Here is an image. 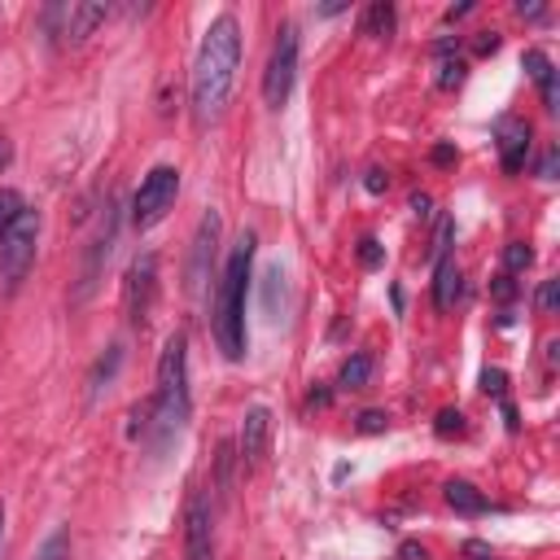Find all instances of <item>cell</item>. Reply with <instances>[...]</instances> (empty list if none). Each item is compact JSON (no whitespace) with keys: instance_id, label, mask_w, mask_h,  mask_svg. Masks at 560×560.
Instances as JSON below:
<instances>
[{"instance_id":"d590c367","label":"cell","mask_w":560,"mask_h":560,"mask_svg":"<svg viewBox=\"0 0 560 560\" xmlns=\"http://www.w3.org/2000/svg\"><path fill=\"white\" fill-rule=\"evenodd\" d=\"M433 162H442V166H446V162H455V153L442 144V149H433Z\"/></svg>"},{"instance_id":"44dd1931","label":"cell","mask_w":560,"mask_h":560,"mask_svg":"<svg viewBox=\"0 0 560 560\" xmlns=\"http://www.w3.org/2000/svg\"><path fill=\"white\" fill-rule=\"evenodd\" d=\"M118 359H122V350H118V346H109V354H101V359H96V368H92V381H88V385H92V398H96V394H101V385L114 376Z\"/></svg>"},{"instance_id":"4fadbf2b","label":"cell","mask_w":560,"mask_h":560,"mask_svg":"<svg viewBox=\"0 0 560 560\" xmlns=\"http://www.w3.org/2000/svg\"><path fill=\"white\" fill-rule=\"evenodd\" d=\"M57 13L66 18L61 35L79 44V39H88V35H92V26H96V22H105V13H109V9H105V4H61Z\"/></svg>"},{"instance_id":"7a4b0ae2","label":"cell","mask_w":560,"mask_h":560,"mask_svg":"<svg viewBox=\"0 0 560 560\" xmlns=\"http://www.w3.org/2000/svg\"><path fill=\"white\" fill-rule=\"evenodd\" d=\"M188 411H192V394H188V337L171 332L166 346H162V359H158L153 402L144 407V416H149L144 438H153V446H166L188 424Z\"/></svg>"},{"instance_id":"5bb4252c","label":"cell","mask_w":560,"mask_h":560,"mask_svg":"<svg viewBox=\"0 0 560 560\" xmlns=\"http://www.w3.org/2000/svg\"><path fill=\"white\" fill-rule=\"evenodd\" d=\"M442 494H446V503L459 512V516H481L490 503H486V494L472 486V481H459V477H451L446 486H442Z\"/></svg>"},{"instance_id":"277c9868","label":"cell","mask_w":560,"mask_h":560,"mask_svg":"<svg viewBox=\"0 0 560 560\" xmlns=\"http://www.w3.org/2000/svg\"><path fill=\"white\" fill-rule=\"evenodd\" d=\"M35 245H39V214L22 210L0 232V293H18V284L26 280V271L35 262Z\"/></svg>"},{"instance_id":"e0dca14e","label":"cell","mask_w":560,"mask_h":560,"mask_svg":"<svg viewBox=\"0 0 560 560\" xmlns=\"http://www.w3.org/2000/svg\"><path fill=\"white\" fill-rule=\"evenodd\" d=\"M363 31H368V35H376V39H385V35L394 31V4L376 0V4L363 13Z\"/></svg>"},{"instance_id":"52a82bcc","label":"cell","mask_w":560,"mask_h":560,"mask_svg":"<svg viewBox=\"0 0 560 560\" xmlns=\"http://www.w3.org/2000/svg\"><path fill=\"white\" fill-rule=\"evenodd\" d=\"M219 232H223V219L219 210H206L201 223H197V236H192V249H188V293L197 298L210 276H214V258H219Z\"/></svg>"},{"instance_id":"9a60e30c","label":"cell","mask_w":560,"mask_h":560,"mask_svg":"<svg viewBox=\"0 0 560 560\" xmlns=\"http://www.w3.org/2000/svg\"><path fill=\"white\" fill-rule=\"evenodd\" d=\"M109 245H114V206H105L101 236H96V241H92V249H88V267H83V293L96 284V271H101V262L109 258Z\"/></svg>"},{"instance_id":"8992f818","label":"cell","mask_w":560,"mask_h":560,"mask_svg":"<svg viewBox=\"0 0 560 560\" xmlns=\"http://www.w3.org/2000/svg\"><path fill=\"white\" fill-rule=\"evenodd\" d=\"M175 192H179V171H175V166H153V171L140 179L136 197H131V223H136L140 232L153 228V223H162L166 210L175 206Z\"/></svg>"},{"instance_id":"d4e9b609","label":"cell","mask_w":560,"mask_h":560,"mask_svg":"<svg viewBox=\"0 0 560 560\" xmlns=\"http://www.w3.org/2000/svg\"><path fill=\"white\" fill-rule=\"evenodd\" d=\"M389 429V416L385 411H363L359 416V433H385Z\"/></svg>"},{"instance_id":"6da1fadb","label":"cell","mask_w":560,"mask_h":560,"mask_svg":"<svg viewBox=\"0 0 560 560\" xmlns=\"http://www.w3.org/2000/svg\"><path fill=\"white\" fill-rule=\"evenodd\" d=\"M236 66H241V26L232 13H219L206 26L197 61H192V118H197V127H210L223 114L232 83H236Z\"/></svg>"},{"instance_id":"f1b7e54d","label":"cell","mask_w":560,"mask_h":560,"mask_svg":"<svg viewBox=\"0 0 560 560\" xmlns=\"http://www.w3.org/2000/svg\"><path fill=\"white\" fill-rule=\"evenodd\" d=\"M398 560H429V551H424L420 542H402V547H398Z\"/></svg>"},{"instance_id":"4316f807","label":"cell","mask_w":560,"mask_h":560,"mask_svg":"<svg viewBox=\"0 0 560 560\" xmlns=\"http://www.w3.org/2000/svg\"><path fill=\"white\" fill-rule=\"evenodd\" d=\"M481 389H486V394H503V372H490V368H486V372H481Z\"/></svg>"},{"instance_id":"ac0fdd59","label":"cell","mask_w":560,"mask_h":560,"mask_svg":"<svg viewBox=\"0 0 560 560\" xmlns=\"http://www.w3.org/2000/svg\"><path fill=\"white\" fill-rule=\"evenodd\" d=\"M368 372H372V359L368 354H350L341 363V389H363L368 385Z\"/></svg>"},{"instance_id":"f546056e","label":"cell","mask_w":560,"mask_h":560,"mask_svg":"<svg viewBox=\"0 0 560 560\" xmlns=\"http://www.w3.org/2000/svg\"><path fill=\"white\" fill-rule=\"evenodd\" d=\"M538 306H542V311H551V306H556V280H547V284L538 289Z\"/></svg>"},{"instance_id":"2e32d148","label":"cell","mask_w":560,"mask_h":560,"mask_svg":"<svg viewBox=\"0 0 560 560\" xmlns=\"http://www.w3.org/2000/svg\"><path fill=\"white\" fill-rule=\"evenodd\" d=\"M525 74H529V79L542 88V101H547V109H556V70H551L547 52L529 48V52H525Z\"/></svg>"},{"instance_id":"484cf974","label":"cell","mask_w":560,"mask_h":560,"mask_svg":"<svg viewBox=\"0 0 560 560\" xmlns=\"http://www.w3.org/2000/svg\"><path fill=\"white\" fill-rule=\"evenodd\" d=\"M359 258H363V267H376V262H381V245H376L372 236H363V241H359Z\"/></svg>"},{"instance_id":"836d02e7","label":"cell","mask_w":560,"mask_h":560,"mask_svg":"<svg viewBox=\"0 0 560 560\" xmlns=\"http://www.w3.org/2000/svg\"><path fill=\"white\" fill-rule=\"evenodd\" d=\"M368 188L381 192V188H385V175H381V171H368Z\"/></svg>"},{"instance_id":"83f0119b","label":"cell","mask_w":560,"mask_h":560,"mask_svg":"<svg viewBox=\"0 0 560 560\" xmlns=\"http://www.w3.org/2000/svg\"><path fill=\"white\" fill-rule=\"evenodd\" d=\"M464 556H468V560H494V551H490L486 542H477V538H472V542H464Z\"/></svg>"},{"instance_id":"ffe728a7","label":"cell","mask_w":560,"mask_h":560,"mask_svg":"<svg viewBox=\"0 0 560 560\" xmlns=\"http://www.w3.org/2000/svg\"><path fill=\"white\" fill-rule=\"evenodd\" d=\"M35 560H70V529H66V525L52 529V534L44 538V547L35 551Z\"/></svg>"},{"instance_id":"1f68e13d","label":"cell","mask_w":560,"mask_h":560,"mask_svg":"<svg viewBox=\"0 0 560 560\" xmlns=\"http://www.w3.org/2000/svg\"><path fill=\"white\" fill-rule=\"evenodd\" d=\"M542 179H556V149L542 158Z\"/></svg>"},{"instance_id":"7402d4cb","label":"cell","mask_w":560,"mask_h":560,"mask_svg":"<svg viewBox=\"0 0 560 560\" xmlns=\"http://www.w3.org/2000/svg\"><path fill=\"white\" fill-rule=\"evenodd\" d=\"M22 210H26L22 192H18V188H0V232H4V228H9V223L22 214Z\"/></svg>"},{"instance_id":"30bf717a","label":"cell","mask_w":560,"mask_h":560,"mask_svg":"<svg viewBox=\"0 0 560 560\" xmlns=\"http://www.w3.org/2000/svg\"><path fill=\"white\" fill-rule=\"evenodd\" d=\"M184 560H214L210 503H206V494H192L188 508H184Z\"/></svg>"},{"instance_id":"ba28073f","label":"cell","mask_w":560,"mask_h":560,"mask_svg":"<svg viewBox=\"0 0 560 560\" xmlns=\"http://www.w3.org/2000/svg\"><path fill=\"white\" fill-rule=\"evenodd\" d=\"M122 298H127V319H131L136 328H144V324H149V311H153V302H158V254H136V258H131Z\"/></svg>"},{"instance_id":"3957f363","label":"cell","mask_w":560,"mask_h":560,"mask_svg":"<svg viewBox=\"0 0 560 560\" xmlns=\"http://www.w3.org/2000/svg\"><path fill=\"white\" fill-rule=\"evenodd\" d=\"M249 262H254V232H241V241L232 245L219 289H214V341L223 350V359H241L245 354V289H249Z\"/></svg>"},{"instance_id":"4dcf8cb0","label":"cell","mask_w":560,"mask_h":560,"mask_svg":"<svg viewBox=\"0 0 560 560\" xmlns=\"http://www.w3.org/2000/svg\"><path fill=\"white\" fill-rule=\"evenodd\" d=\"M494 293H499V298H503V302H508V298H512V293H516V284H512V276H508V271H503V276H499V284H494Z\"/></svg>"},{"instance_id":"d6986e66","label":"cell","mask_w":560,"mask_h":560,"mask_svg":"<svg viewBox=\"0 0 560 560\" xmlns=\"http://www.w3.org/2000/svg\"><path fill=\"white\" fill-rule=\"evenodd\" d=\"M459 79H464V61L451 52V44H442V48H438V83H442V88H455Z\"/></svg>"},{"instance_id":"603a6c76","label":"cell","mask_w":560,"mask_h":560,"mask_svg":"<svg viewBox=\"0 0 560 560\" xmlns=\"http://www.w3.org/2000/svg\"><path fill=\"white\" fill-rule=\"evenodd\" d=\"M503 262H508V276H512V271H525V267L534 262V249H529V245H521V241H512V245H508V254H503Z\"/></svg>"},{"instance_id":"8fae6325","label":"cell","mask_w":560,"mask_h":560,"mask_svg":"<svg viewBox=\"0 0 560 560\" xmlns=\"http://www.w3.org/2000/svg\"><path fill=\"white\" fill-rule=\"evenodd\" d=\"M525 158H529V127L516 122V118H503L499 122V162L508 175L525 171Z\"/></svg>"},{"instance_id":"8d00e7d4","label":"cell","mask_w":560,"mask_h":560,"mask_svg":"<svg viewBox=\"0 0 560 560\" xmlns=\"http://www.w3.org/2000/svg\"><path fill=\"white\" fill-rule=\"evenodd\" d=\"M0 551H4V503H0Z\"/></svg>"},{"instance_id":"d6a6232c","label":"cell","mask_w":560,"mask_h":560,"mask_svg":"<svg viewBox=\"0 0 560 560\" xmlns=\"http://www.w3.org/2000/svg\"><path fill=\"white\" fill-rule=\"evenodd\" d=\"M9 162H13V144H9V140H4V136H0V171H4V166H9Z\"/></svg>"},{"instance_id":"e575fe53","label":"cell","mask_w":560,"mask_h":560,"mask_svg":"<svg viewBox=\"0 0 560 560\" xmlns=\"http://www.w3.org/2000/svg\"><path fill=\"white\" fill-rule=\"evenodd\" d=\"M411 210H416V214H429V197H424V192H416V197H411Z\"/></svg>"},{"instance_id":"9c48e42d","label":"cell","mask_w":560,"mask_h":560,"mask_svg":"<svg viewBox=\"0 0 560 560\" xmlns=\"http://www.w3.org/2000/svg\"><path fill=\"white\" fill-rule=\"evenodd\" d=\"M451 219H442L438 228V271H433V306L438 311H451L455 298H459V267H455V254H451Z\"/></svg>"},{"instance_id":"7c38bea8","label":"cell","mask_w":560,"mask_h":560,"mask_svg":"<svg viewBox=\"0 0 560 560\" xmlns=\"http://www.w3.org/2000/svg\"><path fill=\"white\" fill-rule=\"evenodd\" d=\"M267 433H271V411L267 407H249L245 420H241V459L245 464H258L262 459Z\"/></svg>"},{"instance_id":"cb8c5ba5","label":"cell","mask_w":560,"mask_h":560,"mask_svg":"<svg viewBox=\"0 0 560 560\" xmlns=\"http://www.w3.org/2000/svg\"><path fill=\"white\" fill-rule=\"evenodd\" d=\"M438 438H451V433H464V411H455V407H446V411H438Z\"/></svg>"},{"instance_id":"5b68a950","label":"cell","mask_w":560,"mask_h":560,"mask_svg":"<svg viewBox=\"0 0 560 560\" xmlns=\"http://www.w3.org/2000/svg\"><path fill=\"white\" fill-rule=\"evenodd\" d=\"M293 79H298V26L284 22L276 31V44H271V57H267V70H262V101L271 109H280L293 92Z\"/></svg>"}]
</instances>
